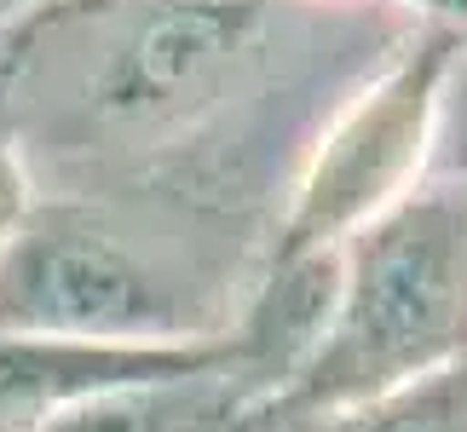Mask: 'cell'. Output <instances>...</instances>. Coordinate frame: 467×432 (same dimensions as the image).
Returning a JSON list of instances; mask_svg holds the SVG:
<instances>
[{"mask_svg": "<svg viewBox=\"0 0 467 432\" xmlns=\"http://www.w3.org/2000/svg\"><path fill=\"white\" fill-rule=\"evenodd\" d=\"M277 432H467V364L329 416H277Z\"/></svg>", "mask_w": 467, "mask_h": 432, "instance_id": "5", "label": "cell"}, {"mask_svg": "<svg viewBox=\"0 0 467 432\" xmlns=\"http://www.w3.org/2000/svg\"><path fill=\"white\" fill-rule=\"evenodd\" d=\"M467 364V190L421 179L340 248V294L277 416L358 409Z\"/></svg>", "mask_w": 467, "mask_h": 432, "instance_id": "2", "label": "cell"}, {"mask_svg": "<svg viewBox=\"0 0 467 432\" xmlns=\"http://www.w3.org/2000/svg\"><path fill=\"white\" fill-rule=\"evenodd\" d=\"M467 41L416 29L358 93L329 116L295 173L272 254H335L375 213L404 202L427 179L439 81Z\"/></svg>", "mask_w": 467, "mask_h": 432, "instance_id": "3", "label": "cell"}, {"mask_svg": "<svg viewBox=\"0 0 467 432\" xmlns=\"http://www.w3.org/2000/svg\"><path fill=\"white\" fill-rule=\"evenodd\" d=\"M427 179H433V185H462L467 190V46L451 58V69H444V81H439Z\"/></svg>", "mask_w": 467, "mask_h": 432, "instance_id": "6", "label": "cell"}, {"mask_svg": "<svg viewBox=\"0 0 467 432\" xmlns=\"http://www.w3.org/2000/svg\"><path fill=\"white\" fill-rule=\"evenodd\" d=\"M272 432H277V427H272Z\"/></svg>", "mask_w": 467, "mask_h": 432, "instance_id": "10", "label": "cell"}, {"mask_svg": "<svg viewBox=\"0 0 467 432\" xmlns=\"http://www.w3.org/2000/svg\"><path fill=\"white\" fill-rule=\"evenodd\" d=\"M254 265L133 202L35 196L0 254V340H225Z\"/></svg>", "mask_w": 467, "mask_h": 432, "instance_id": "1", "label": "cell"}, {"mask_svg": "<svg viewBox=\"0 0 467 432\" xmlns=\"http://www.w3.org/2000/svg\"><path fill=\"white\" fill-rule=\"evenodd\" d=\"M47 6H58V0H0V29L29 24V17H41Z\"/></svg>", "mask_w": 467, "mask_h": 432, "instance_id": "9", "label": "cell"}, {"mask_svg": "<svg viewBox=\"0 0 467 432\" xmlns=\"http://www.w3.org/2000/svg\"><path fill=\"white\" fill-rule=\"evenodd\" d=\"M35 208V179L12 133V29H0V254Z\"/></svg>", "mask_w": 467, "mask_h": 432, "instance_id": "7", "label": "cell"}, {"mask_svg": "<svg viewBox=\"0 0 467 432\" xmlns=\"http://www.w3.org/2000/svg\"><path fill=\"white\" fill-rule=\"evenodd\" d=\"M416 29H444L456 35V41H467V0H392Z\"/></svg>", "mask_w": 467, "mask_h": 432, "instance_id": "8", "label": "cell"}, {"mask_svg": "<svg viewBox=\"0 0 467 432\" xmlns=\"http://www.w3.org/2000/svg\"><path fill=\"white\" fill-rule=\"evenodd\" d=\"M225 357V340H69L29 334L0 340V432H47L76 409L156 386L173 375L208 369Z\"/></svg>", "mask_w": 467, "mask_h": 432, "instance_id": "4", "label": "cell"}]
</instances>
